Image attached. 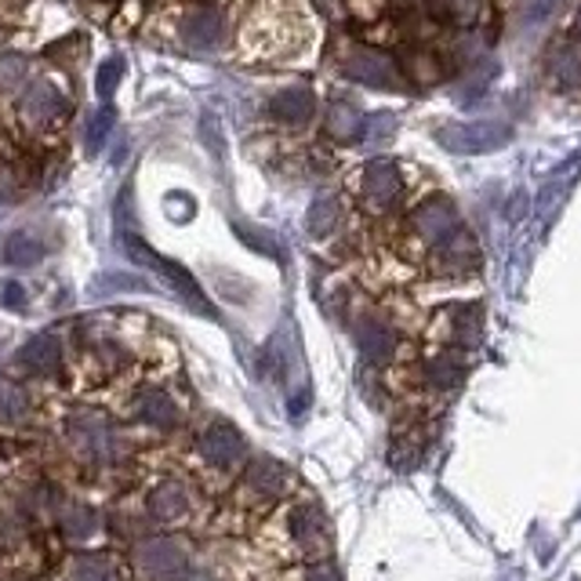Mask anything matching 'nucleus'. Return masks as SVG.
Wrapping results in <instances>:
<instances>
[{"instance_id": "1", "label": "nucleus", "mask_w": 581, "mask_h": 581, "mask_svg": "<svg viewBox=\"0 0 581 581\" xmlns=\"http://www.w3.org/2000/svg\"><path fill=\"white\" fill-rule=\"evenodd\" d=\"M63 443L73 462L88 472L117 469L124 462V429L106 407H69L63 415Z\"/></svg>"}, {"instance_id": "2", "label": "nucleus", "mask_w": 581, "mask_h": 581, "mask_svg": "<svg viewBox=\"0 0 581 581\" xmlns=\"http://www.w3.org/2000/svg\"><path fill=\"white\" fill-rule=\"evenodd\" d=\"M276 552H284L287 560L295 563H313V560H327L331 556V524H327V513L313 494L298 491L276 508Z\"/></svg>"}, {"instance_id": "3", "label": "nucleus", "mask_w": 581, "mask_h": 581, "mask_svg": "<svg viewBox=\"0 0 581 581\" xmlns=\"http://www.w3.org/2000/svg\"><path fill=\"white\" fill-rule=\"evenodd\" d=\"M233 487L240 498L248 502V513H254V516H265L270 508H281L290 494L302 491L298 480L290 476V469L281 465L270 454H251L248 465L240 469Z\"/></svg>"}, {"instance_id": "4", "label": "nucleus", "mask_w": 581, "mask_h": 581, "mask_svg": "<svg viewBox=\"0 0 581 581\" xmlns=\"http://www.w3.org/2000/svg\"><path fill=\"white\" fill-rule=\"evenodd\" d=\"M193 458H197V465L204 476H218L222 483H237L240 469L248 465V443L244 436H240L229 421H211V426H204L197 432V440H193Z\"/></svg>"}, {"instance_id": "5", "label": "nucleus", "mask_w": 581, "mask_h": 581, "mask_svg": "<svg viewBox=\"0 0 581 581\" xmlns=\"http://www.w3.org/2000/svg\"><path fill=\"white\" fill-rule=\"evenodd\" d=\"M142 505H145V516H150L156 527H189L193 519H197L200 498L189 480L164 476V480H156L150 491H142Z\"/></svg>"}, {"instance_id": "6", "label": "nucleus", "mask_w": 581, "mask_h": 581, "mask_svg": "<svg viewBox=\"0 0 581 581\" xmlns=\"http://www.w3.org/2000/svg\"><path fill=\"white\" fill-rule=\"evenodd\" d=\"M436 142L454 156H483L502 150L508 142V128L502 120H451L436 128Z\"/></svg>"}, {"instance_id": "7", "label": "nucleus", "mask_w": 581, "mask_h": 581, "mask_svg": "<svg viewBox=\"0 0 581 581\" xmlns=\"http://www.w3.org/2000/svg\"><path fill=\"white\" fill-rule=\"evenodd\" d=\"M462 229H465L462 215H458L454 200H447V197L421 200L415 215H410V240L426 251V259L436 248H443L454 233H462Z\"/></svg>"}, {"instance_id": "8", "label": "nucleus", "mask_w": 581, "mask_h": 581, "mask_svg": "<svg viewBox=\"0 0 581 581\" xmlns=\"http://www.w3.org/2000/svg\"><path fill=\"white\" fill-rule=\"evenodd\" d=\"M342 77L363 84V88L374 91H404V69L393 55L374 52V47H349L342 55Z\"/></svg>"}, {"instance_id": "9", "label": "nucleus", "mask_w": 581, "mask_h": 581, "mask_svg": "<svg viewBox=\"0 0 581 581\" xmlns=\"http://www.w3.org/2000/svg\"><path fill=\"white\" fill-rule=\"evenodd\" d=\"M360 208L368 215H390L399 208L404 200V175L393 161H371L360 172V186H357Z\"/></svg>"}, {"instance_id": "10", "label": "nucleus", "mask_w": 581, "mask_h": 581, "mask_svg": "<svg viewBox=\"0 0 581 581\" xmlns=\"http://www.w3.org/2000/svg\"><path fill=\"white\" fill-rule=\"evenodd\" d=\"M120 240H124V251L131 254V259H135L139 265H150V270H156V273H161V276H164V281H167V284H172V287L178 290V295L189 302V306H193V309H197V313H204V317H215L211 302H208V298H204V290H200V284H197V281H193V276H189L186 270H182V265H178V262H172V259H164V254H156L153 248H145V244H142V240H139V237H131V233H124V237H120Z\"/></svg>"}, {"instance_id": "11", "label": "nucleus", "mask_w": 581, "mask_h": 581, "mask_svg": "<svg viewBox=\"0 0 581 581\" xmlns=\"http://www.w3.org/2000/svg\"><path fill=\"white\" fill-rule=\"evenodd\" d=\"M480 335H483V313L480 306H469V302L443 306L429 324V338L436 346L462 349V353H469V349L480 342Z\"/></svg>"}, {"instance_id": "12", "label": "nucleus", "mask_w": 581, "mask_h": 581, "mask_svg": "<svg viewBox=\"0 0 581 581\" xmlns=\"http://www.w3.org/2000/svg\"><path fill=\"white\" fill-rule=\"evenodd\" d=\"M58 574H63V581H128L131 567H128V556H117L106 549H80L66 556Z\"/></svg>"}, {"instance_id": "13", "label": "nucleus", "mask_w": 581, "mask_h": 581, "mask_svg": "<svg viewBox=\"0 0 581 581\" xmlns=\"http://www.w3.org/2000/svg\"><path fill=\"white\" fill-rule=\"evenodd\" d=\"M178 36L189 52H218L226 41V15L211 4H193L182 11V22H178Z\"/></svg>"}, {"instance_id": "14", "label": "nucleus", "mask_w": 581, "mask_h": 581, "mask_svg": "<svg viewBox=\"0 0 581 581\" xmlns=\"http://www.w3.org/2000/svg\"><path fill=\"white\" fill-rule=\"evenodd\" d=\"M69 113V99L63 95V88L44 77H36L30 84H22L19 91V117L26 120V124H36V128H47L55 124L58 117Z\"/></svg>"}, {"instance_id": "15", "label": "nucleus", "mask_w": 581, "mask_h": 581, "mask_svg": "<svg viewBox=\"0 0 581 581\" xmlns=\"http://www.w3.org/2000/svg\"><path fill=\"white\" fill-rule=\"evenodd\" d=\"M131 415H135L139 426L156 429V432H175L186 426V410H182L178 399L167 390H139L131 399Z\"/></svg>"}, {"instance_id": "16", "label": "nucleus", "mask_w": 581, "mask_h": 581, "mask_svg": "<svg viewBox=\"0 0 581 581\" xmlns=\"http://www.w3.org/2000/svg\"><path fill=\"white\" fill-rule=\"evenodd\" d=\"M426 265H429L432 276H447V281H458V276H472V273L480 270V244H476V237H472L469 229H462V233H454L443 248H436L429 259H426Z\"/></svg>"}, {"instance_id": "17", "label": "nucleus", "mask_w": 581, "mask_h": 581, "mask_svg": "<svg viewBox=\"0 0 581 581\" xmlns=\"http://www.w3.org/2000/svg\"><path fill=\"white\" fill-rule=\"evenodd\" d=\"M55 530L66 545H88L102 535V516L84 502H58L55 508Z\"/></svg>"}, {"instance_id": "18", "label": "nucleus", "mask_w": 581, "mask_h": 581, "mask_svg": "<svg viewBox=\"0 0 581 581\" xmlns=\"http://www.w3.org/2000/svg\"><path fill=\"white\" fill-rule=\"evenodd\" d=\"M265 117L281 128H306L317 117V95L309 88H298V84L295 88H284L265 102Z\"/></svg>"}, {"instance_id": "19", "label": "nucleus", "mask_w": 581, "mask_h": 581, "mask_svg": "<svg viewBox=\"0 0 581 581\" xmlns=\"http://www.w3.org/2000/svg\"><path fill=\"white\" fill-rule=\"evenodd\" d=\"M15 363L30 374V379H52V374H58V368H63V338L52 331L30 338V342L19 349Z\"/></svg>"}, {"instance_id": "20", "label": "nucleus", "mask_w": 581, "mask_h": 581, "mask_svg": "<svg viewBox=\"0 0 581 581\" xmlns=\"http://www.w3.org/2000/svg\"><path fill=\"white\" fill-rule=\"evenodd\" d=\"M353 335H357L360 357L368 360V363H390L396 357L399 338H396V327L393 324H385L379 317H363V320H357Z\"/></svg>"}, {"instance_id": "21", "label": "nucleus", "mask_w": 581, "mask_h": 581, "mask_svg": "<svg viewBox=\"0 0 581 581\" xmlns=\"http://www.w3.org/2000/svg\"><path fill=\"white\" fill-rule=\"evenodd\" d=\"M363 113L353 106V102H346V99H335L331 106L324 109V131H327V139L331 142H342V145H349V142H357V139H363Z\"/></svg>"}, {"instance_id": "22", "label": "nucleus", "mask_w": 581, "mask_h": 581, "mask_svg": "<svg viewBox=\"0 0 581 581\" xmlns=\"http://www.w3.org/2000/svg\"><path fill=\"white\" fill-rule=\"evenodd\" d=\"M33 418V399L15 382H0V429H22Z\"/></svg>"}, {"instance_id": "23", "label": "nucleus", "mask_w": 581, "mask_h": 581, "mask_svg": "<svg viewBox=\"0 0 581 581\" xmlns=\"http://www.w3.org/2000/svg\"><path fill=\"white\" fill-rule=\"evenodd\" d=\"M338 226H342V204H338L335 193H320V197L309 204V215H306L309 237L327 240L338 233Z\"/></svg>"}, {"instance_id": "24", "label": "nucleus", "mask_w": 581, "mask_h": 581, "mask_svg": "<svg viewBox=\"0 0 581 581\" xmlns=\"http://www.w3.org/2000/svg\"><path fill=\"white\" fill-rule=\"evenodd\" d=\"M549 73L560 88H581V44L578 41L556 44L549 55Z\"/></svg>"}, {"instance_id": "25", "label": "nucleus", "mask_w": 581, "mask_h": 581, "mask_svg": "<svg viewBox=\"0 0 581 581\" xmlns=\"http://www.w3.org/2000/svg\"><path fill=\"white\" fill-rule=\"evenodd\" d=\"M404 63L407 66H399V69H404L415 84H436L443 77V58L432 55L429 47H421V44L410 47V52L404 55Z\"/></svg>"}, {"instance_id": "26", "label": "nucleus", "mask_w": 581, "mask_h": 581, "mask_svg": "<svg viewBox=\"0 0 581 581\" xmlns=\"http://www.w3.org/2000/svg\"><path fill=\"white\" fill-rule=\"evenodd\" d=\"M0 259L8 265H19V270H26V265H36L44 259V244L30 233H11L4 240V248H0Z\"/></svg>"}, {"instance_id": "27", "label": "nucleus", "mask_w": 581, "mask_h": 581, "mask_svg": "<svg viewBox=\"0 0 581 581\" xmlns=\"http://www.w3.org/2000/svg\"><path fill=\"white\" fill-rule=\"evenodd\" d=\"M426 4H432L436 15H447L458 26H476L487 0H426Z\"/></svg>"}, {"instance_id": "28", "label": "nucleus", "mask_w": 581, "mask_h": 581, "mask_svg": "<svg viewBox=\"0 0 581 581\" xmlns=\"http://www.w3.org/2000/svg\"><path fill=\"white\" fill-rule=\"evenodd\" d=\"M113 124H117V113L109 106H102L99 113L88 120V131H84V145H88V153L102 150L106 139H109V131H113Z\"/></svg>"}, {"instance_id": "29", "label": "nucleus", "mask_w": 581, "mask_h": 581, "mask_svg": "<svg viewBox=\"0 0 581 581\" xmlns=\"http://www.w3.org/2000/svg\"><path fill=\"white\" fill-rule=\"evenodd\" d=\"M276 581H338L335 567L327 560H313V563H295L276 578Z\"/></svg>"}, {"instance_id": "30", "label": "nucleus", "mask_w": 581, "mask_h": 581, "mask_svg": "<svg viewBox=\"0 0 581 581\" xmlns=\"http://www.w3.org/2000/svg\"><path fill=\"white\" fill-rule=\"evenodd\" d=\"M393 131H396V117L374 113V117H368V128H363V142H368L371 150H382V142H390Z\"/></svg>"}, {"instance_id": "31", "label": "nucleus", "mask_w": 581, "mask_h": 581, "mask_svg": "<svg viewBox=\"0 0 581 581\" xmlns=\"http://www.w3.org/2000/svg\"><path fill=\"white\" fill-rule=\"evenodd\" d=\"M120 80H124V58H106L99 66V77H95V91H99L102 99H109Z\"/></svg>"}, {"instance_id": "32", "label": "nucleus", "mask_w": 581, "mask_h": 581, "mask_svg": "<svg viewBox=\"0 0 581 581\" xmlns=\"http://www.w3.org/2000/svg\"><path fill=\"white\" fill-rule=\"evenodd\" d=\"M26 77V58L22 55H0V91H15Z\"/></svg>"}, {"instance_id": "33", "label": "nucleus", "mask_w": 581, "mask_h": 581, "mask_svg": "<svg viewBox=\"0 0 581 581\" xmlns=\"http://www.w3.org/2000/svg\"><path fill=\"white\" fill-rule=\"evenodd\" d=\"M0 302H4L8 309H22L26 306V290H22V284L8 281V284H0Z\"/></svg>"}, {"instance_id": "34", "label": "nucleus", "mask_w": 581, "mask_h": 581, "mask_svg": "<svg viewBox=\"0 0 581 581\" xmlns=\"http://www.w3.org/2000/svg\"><path fill=\"white\" fill-rule=\"evenodd\" d=\"M327 19H342V8H346V0H313Z\"/></svg>"}, {"instance_id": "35", "label": "nucleus", "mask_w": 581, "mask_h": 581, "mask_svg": "<svg viewBox=\"0 0 581 581\" xmlns=\"http://www.w3.org/2000/svg\"><path fill=\"white\" fill-rule=\"evenodd\" d=\"M574 30H578V33H581V8H578V11H574Z\"/></svg>"}]
</instances>
